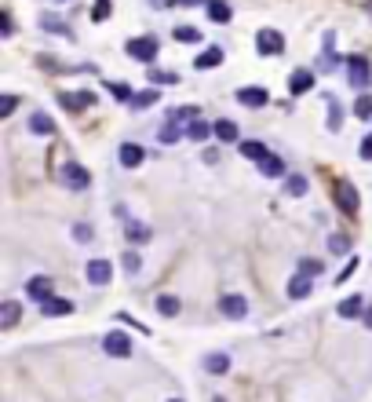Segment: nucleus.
Instances as JSON below:
<instances>
[{
  "label": "nucleus",
  "mask_w": 372,
  "mask_h": 402,
  "mask_svg": "<svg viewBox=\"0 0 372 402\" xmlns=\"http://www.w3.org/2000/svg\"><path fill=\"white\" fill-rule=\"evenodd\" d=\"M325 103H329V132H339V128H343V110H339V103L332 95H325Z\"/></svg>",
  "instance_id": "nucleus-29"
},
{
  "label": "nucleus",
  "mask_w": 372,
  "mask_h": 402,
  "mask_svg": "<svg viewBox=\"0 0 372 402\" xmlns=\"http://www.w3.org/2000/svg\"><path fill=\"white\" fill-rule=\"evenodd\" d=\"M311 88H314V73L311 70H292L288 73V92L292 95H306Z\"/></svg>",
  "instance_id": "nucleus-13"
},
{
  "label": "nucleus",
  "mask_w": 372,
  "mask_h": 402,
  "mask_svg": "<svg viewBox=\"0 0 372 402\" xmlns=\"http://www.w3.org/2000/svg\"><path fill=\"white\" fill-rule=\"evenodd\" d=\"M237 103H241V106L260 110V106H267V103H270V92H267V88H260V85H248V88H241V92H237Z\"/></svg>",
  "instance_id": "nucleus-11"
},
{
  "label": "nucleus",
  "mask_w": 372,
  "mask_h": 402,
  "mask_svg": "<svg viewBox=\"0 0 372 402\" xmlns=\"http://www.w3.org/2000/svg\"><path fill=\"white\" fill-rule=\"evenodd\" d=\"M241 154H245L248 161H263L270 150H267V143H260V139H245V143H241Z\"/></svg>",
  "instance_id": "nucleus-26"
},
{
  "label": "nucleus",
  "mask_w": 372,
  "mask_h": 402,
  "mask_svg": "<svg viewBox=\"0 0 372 402\" xmlns=\"http://www.w3.org/2000/svg\"><path fill=\"white\" fill-rule=\"evenodd\" d=\"M343 62H347V80H350V88L365 92V88L372 85V66H369V59H365V55H350V59H343Z\"/></svg>",
  "instance_id": "nucleus-1"
},
{
  "label": "nucleus",
  "mask_w": 372,
  "mask_h": 402,
  "mask_svg": "<svg viewBox=\"0 0 372 402\" xmlns=\"http://www.w3.org/2000/svg\"><path fill=\"white\" fill-rule=\"evenodd\" d=\"M157 139L161 143H179L183 139V128L175 124V121H165V124H161V132H157Z\"/></svg>",
  "instance_id": "nucleus-31"
},
{
  "label": "nucleus",
  "mask_w": 372,
  "mask_h": 402,
  "mask_svg": "<svg viewBox=\"0 0 372 402\" xmlns=\"http://www.w3.org/2000/svg\"><path fill=\"white\" fill-rule=\"evenodd\" d=\"M29 132H34V136H52L55 132V121L47 117V114H34V117H29Z\"/></svg>",
  "instance_id": "nucleus-25"
},
{
  "label": "nucleus",
  "mask_w": 372,
  "mask_h": 402,
  "mask_svg": "<svg viewBox=\"0 0 372 402\" xmlns=\"http://www.w3.org/2000/svg\"><path fill=\"white\" fill-rule=\"evenodd\" d=\"M255 165H260V172L267 175V180H281V175H285V161L278 154H267L263 161H255Z\"/></svg>",
  "instance_id": "nucleus-15"
},
{
  "label": "nucleus",
  "mask_w": 372,
  "mask_h": 402,
  "mask_svg": "<svg viewBox=\"0 0 372 402\" xmlns=\"http://www.w3.org/2000/svg\"><path fill=\"white\" fill-rule=\"evenodd\" d=\"M117 161H121L124 168H139L142 161H147V147H139V143H121Z\"/></svg>",
  "instance_id": "nucleus-10"
},
{
  "label": "nucleus",
  "mask_w": 372,
  "mask_h": 402,
  "mask_svg": "<svg viewBox=\"0 0 372 402\" xmlns=\"http://www.w3.org/2000/svg\"><path fill=\"white\" fill-rule=\"evenodd\" d=\"M204 8H208V19H212V22H219V26L234 19V8L226 4V0H208Z\"/></svg>",
  "instance_id": "nucleus-19"
},
{
  "label": "nucleus",
  "mask_w": 372,
  "mask_h": 402,
  "mask_svg": "<svg viewBox=\"0 0 372 402\" xmlns=\"http://www.w3.org/2000/svg\"><path fill=\"white\" fill-rule=\"evenodd\" d=\"M73 241H80V245H88V241H95L91 223H73Z\"/></svg>",
  "instance_id": "nucleus-37"
},
{
  "label": "nucleus",
  "mask_w": 372,
  "mask_h": 402,
  "mask_svg": "<svg viewBox=\"0 0 372 402\" xmlns=\"http://www.w3.org/2000/svg\"><path fill=\"white\" fill-rule=\"evenodd\" d=\"M59 180L66 190H88L91 187V172L84 165H77V161H66V165L59 168Z\"/></svg>",
  "instance_id": "nucleus-2"
},
{
  "label": "nucleus",
  "mask_w": 372,
  "mask_h": 402,
  "mask_svg": "<svg viewBox=\"0 0 372 402\" xmlns=\"http://www.w3.org/2000/svg\"><path fill=\"white\" fill-rule=\"evenodd\" d=\"M26 296H29V300H37V303H47V300L55 296V282H52V278H44V275H34V278L26 282Z\"/></svg>",
  "instance_id": "nucleus-6"
},
{
  "label": "nucleus",
  "mask_w": 372,
  "mask_h": 402,
  "mask_svg": "<svg viewBox=\"0 0 372 402\" xmlns=\"http://www.w3.org/2000/svg\"><path fill=\"white\" fill-rule=\"evenodd\" d=\"M311 289H314V278H306L303 271H296V275L288 278V296H292V300H303V296H311Z\"/></svg>",
  "instance_id": "nucleus-14"
},
{
  "label": "nucleus",
  "mask_w": 372,
  "mask_h": 402,
  "mask_svg": "<svg viewBox=\"0 0 372 402\" xmlns=\"http://www.w3.org/2000/svg\"><path fill=\"white\" fill-rule=\"evenodd\" d=\"M362 318H365V329H372V308H365V315H362Z\"/></svg>",
  "instance_id": "nucleus-48"
},
{
  "label": "nucleus",
  "mask_w": 372,
  "mask_h": 402,
  "mask_svg": "<svg viewBox=\"0 0 372 402\" xmlns=\"http://www.w3.org/2000/svg\"><path fill=\"white\" fill-rule=\"evenodd\" d=\"M204 369H208V373H216V377H223L226 369H230V355H223V351H212V355L204 359Z\"/></svg>",
  "instance_id": "nucleus-22"
},
{
  "label": "nucleus",
  "mask_w": 372,
  "mask_h": 402,
  "mask_svg": "<svg viewBox=\"0 0 372 402\" xmlns=\"http://www.w3.org/2000/svg\"><path fill=\"white\" fill-rule=\"evenodd\" d=\"M15 106H19V99H15V95H4V103H0V117H11Z\"/></svg>",
  "instance_id": "nucleus-44"
},
{
  "label": "nucleus",
  "mask_w": 372,
  "mask_h": 402,
  "mask_svg": "<svg viewBox=\"0 0 372 402\" xmlns=\"http://www.w3.org/2000/svg\"><path fill=\"white\" fill-rule=\"evenodd\" d=\"M339 318H358V315H365V300L358 296V293H350L347 300H339Z\"/></svg>",
  "instance_id": "nucleus-17"
},
{
  "label": "nucleus",
  "mask_w": 372,
  "mask_h": 402,
  "mask_svg": "<svg viewBox=\"0 0 372 402\" xmlns=\"http://www.w3.org/2000/svg\"><path fill=\"white\" fill-rule=\"evenodd\" d=\"M255 52L260 55H281L285 52V37L278 29H260V37H255Z\"/></svg>",
  "instance_id": "nucleus-7"
},
{
  "label": "nucleus",
  "mask_w": 372,
  "mask_h": 402,
  "mask_svg": "<svg viewBox=\"0 0 372 402\" xmlns=\"http://www.w3.org/2000/svg\"><path fill=\"white\" fill-rule=\"evenodd\" d=\"M299 271H303L306 278H318L325 267H321V260H314V256H303V260H299Z\"/></svg>",
  "instance_id": "nucleus-35"
},
{
  "label": "nucleus",
  "mask_w": 372,
  "mask_h": 402,
  "mask_svg": "<svg viewBox=\"0 0 372 402\" xmlns=\"http://www.w3.org/2000/svg\"><path fill=\"white\" fill-rule=\"evenodd\" d=\"M219 62H223V48H204V52L198 55V62H193V66H198V70H216L219 66Z\"/></svg>",
  "instance_id": "nucleus-21"
},
{
  "label": "nucleus",
  "mask_w": 372,
  "mask_h": 402,
  "mask_svg": "<svg viewBox=\"0 0 372 402\" xmlns=\"http://www.w3.org/2000/svg\"><path fill=\"white\" fill-rule=\"evenodd\" d=\"M150 80H154V85H179V73H172V70H150Z\"/></svg>",
  "instance_id": "nucleus-38"
},
{
  "label": "nucleus",
  "mask_w": 372,
  "mask_h": 402,
  "mask_svg": "<svg viewBox=\"0 0 372 402\" xmlns=\"http://www.w3.org/2000/svg\"><path fill=\"white\" fill-rule=\"evenodd\" d=\"M237 136H241L237 132V121H226V117L216 121V139L219 143H237Z\"/></svg>",
  "instance_id": "nucleus-23"
},
{
  "label": "nucleus",
  "mask_w": 372,
  "mask_h": 402,
  "mask_svg": "<svg viewBox=\"0 0 372 402\" xmlns=\"http://www.w3.org/2000/svg\"><path fill=\"white\" fill-rule=\"evenodd\" d=\"M19 315H22L19 300H4V303H0V326H4V329H15V326H19Z\"/></svg>",
  "instance_id": "nucleus-18"
},
{
  "label": "nucleus",
  "mask_w": 372,
  "mask_h": 402,
  "mask_svg": "<svg viewBox=\"0 0 372 402\" xmlns=\"http://www.w3.org/2000/svg\"><path fill=\"white\" fill-rule=\"evenodd\" d=\"M212 402H226V399H223V395H219V399H212Z\"/></svg>",
  "instance_id": "nucleus-49"
},
{
  "label": "nucleus",
  "mask_w": 372,
  "mask_h": 402,
  "mask_svg": "<svg viewBox=\"0 0 372 402\" xmlns=\"http://www.w3.org/2000/svg\"><path fill=\"white\" fill-rule=\"evenodd\" d=\"M157 103H161V92H157V88H147V92L132 95V106H135V110H147V106H157Z\"/></svg>",
  "instance_id": "nucleus-27"
},
{
  "label": "nucleus",
  "mask_w": 372,
  "mask_h": 402,
  "mask_svg": "<svg viewBox=\"0 0 372 402\" xmlns=\"http://www.w3.org/2000/svg\"><path fill=\"white\" fill-rule=\"evenodd\" d=\"M40 29H47V34H55V37H73L70 26L62 19H55V15H40Z\"/></svg>",
  "instance_id": "nucleus-24"
},
{
  "label": "nucleus",
  "mask_w": 372,
  "mask_h": 402,
  "mask_svg": "<svg viewBox=\"0 0 372 402\" xmlns=\"http://www.w3.org/2000/svg\"><path fill=\"white\" fill-rule=\"evenodd\" d=\"M103 351L113 355V359H128V355H132V340H128L121 329H113V333L103 336Z\"/></svg>",
  "instance_id": "nucleus-5"
},
{
  "label": "nucleus",
  "mask_w": 372,
  "mask_h": 402,
  "mask_svg": "<svg viewBox=\"0 0 372 402\" xmlns=\"http://www.w3.org/2000/svg\"><path fill=\"white\" fill-rule=\"evenodd\" d=\"M40 311H44L47 318H52V315H70V311H73V303H70V300H55V296H52L47 303H40Z\"/></svg>",
  "instance_id": "nucleus-30"
},
{
  "label": "nucleus",
  "mask_w": 372,
  "mask_h": 402,
  "mask_svg": "<svg viewBox=\"0 0 372 402\" xmlns=\"http://www.w3.org/2000/svg\"><path fill=\"white\" fill-rule=\"evenodd\" d=\"M91 19H95V22L110 19V0H95V11H91Z\"/></svg>",
  "instance_id": "nucleus-43"
},
{
  "label": "nucleus",
  "mask_w": 372,
  "mask_h": 402,
  "mask_svg": "<svg viewBox=\"0 0 372 402\" xmlns=\"http://www.w3.org/2000/svg\"><path fill=\"white\" fill-rule=\"evenodd\" d=\"M193 4H208V0H168V8H193Z\"/></svg>",
  "instance_id": "nucleus-46"
},
{
  "label": "nucleus",
  "mask_w": 372,
  "mask_h": 402,
  "mask_svg": "<svg viewBox=\"0 0 372 402\" xmlns=\"http://www.w3.org/2000/svg\"><path fill=\"white\" fill-rule=\"evenodd\" d=\"M285 194L288 198H303L306 194V190H311V183H306V175H299V172H292V175H285Z\"/></svg>",
  "instance_id": "nucleus-20"
},
{
  "label": "nucleus",
  "mask_w": 372,
  "mask_h": 402,
  "mask_svg": "<svg viewBox=\"0 0 372 402\" xmlns=\"http://www.w3.org/2000/svg\"><path fill=\"white\" fill-rule=\"evenodd\" d=\"M84 278H88V285H110L113 264H110V260H88V264H84Z\"/></svg>",
  "instance_id": "nucleus-9"
},
{
  "label": "nucleus",
  "mask_w": 372,
  "mask_h": 402,
  "mask_svg": "<svg viewBox=\"0 0 372 402\" xmlns=\"http://www.w3.org/2000/svg\"><path fill=\"white\" fill-rule=\"evenodd\" d=\"M219 315H226V318H245L248 315V300L241 296V293H226V296H219Z\"/></svg>",
  "instance_id": "nucleus-8"
},
{
  "label": "nucleus",
  "mask_w": 372,
  "mask_h": 402,
  "mask_svg": "<svg viewBox=\"0 0 372 402\" xmlns=\"http://www.w3.org/2000/svg\"><path fill=\"white\" fill-rule=\"evenodd\" d=\"M354 271H358V260H354V256H350V264H347V267H343V271H339V275H336V282L343 285V282H347V278L354 275Z\"/></svg>",
  "instance_id": "nucleus-45"
},
{
  "label": "nucleus",
  "mask_w": 372,
  "mask_h": 402,
  "mask_svg": "<svg viewBox=\"0 0 372 402\" xmlns=\"http://www.w3.org/2000/svg\"><path fill=\"white\" fill-rule=\"evenodd\" d=\"M186 117H201V110H198V106H175V110H168L165 121H175V124H179V121H186Z\"/></svg>",
  "instance_id": "nucleus-33"
},
{
  "label": "nucleus",
  "mask_w": 372,
  "mask_h": 402,
  "mask_svg": "<svg viewBox=\"0 0 372 402\" xmlns=\"http://www.w3.org/2000/svg\"><path fill=\"white\" fill-rule=\"evenodd\" d=\"M175 41H183V44H198L201 34H198L193 26H179V29H175Z\"/></svg>",
  "instance_id": "nucleus-39"
},
{
  "label": "nucleus",
  "mask_w": 372,
  "mask_h": 402,
  "mask_svg": "<svg viewBox=\"0 0 372 402\" xmlns=\"http://www.w3.org/2000/svg\"><path fill=\"white\" fill-rule=\"evenodd\" d=\"M369 15H372V0H369Z\"/></svg>",
  "instance_id": "nucleus-50"
},
{
  "label": "nucleus",
  "mask_w": 372,
  "mask_h": 402,
  "mask_svg": "<svg viewBox=\"0 0 372 402\" xmlns=\"http://www.w3.org/2000/svg\"><path fill=\"white\" fill-rule=\"evenodd\" d=\"M339 66V59H336V37L332 34H325V62H321V70H336Z\"/></svg>",
  "instance_id": "nucleus-32"
},
{
  "label": "nucleus",
  "mask_w": 372,
  "mask_h": 402,
  "mask_svg": "<svg viewBox=\"0 0 372 402\" xmlns=\"http://www.w3.org/2000/svg\"><path fill=\"white\" fill-rule=\"evenodd\" d=\"M354 114H358L362 121H372V99H369V95H362V99L354 103Z\"/></svg>",
  "instance_id": "nucleus-40"
},
{
  "label": "nucleus",
  "mask_w": 372,
  "mask_h": 402,
  "mask_svg": "<svg viewBox=\"0 0 372 402\" xmlns=\"http://www.w3.org/2000/svg\"><path fill=\"white\" fill-rule=\"evenodd\" d=\"M362 157H365V161H372V132L362 139Z\"/></svg>",
  "instance_id": "nucleus-47"
},
{
  "label": "nucleus",
  "mask_w": 372,
  "mask_h": 402,
  "mask_svg": "<svg viewBox=\"0 0 372 402\" xmlns=\"http://www.w3.org/2000/svg\"><path fill=\"white\" fill-rule=\"evenodd\" d=\"M124 52L132 55L135 62H142V66H150V62H157V37H132L124 44Z\"/></svg>",
  "instance_id": "nucleus-3"
},
{
  "label": "nucleus",
  "mask_w": 372,
  "mask_h": 402,
  "mask_svg": "<svg viewBox=\"0 0 372 402\" xmlns=\"http://www.w3.org/2000/svg\"><path fill=\"white\" fill-rule=\"evenodd\" d=\"M193 143H204L208 136H216V124H208V121H193L190 124V132H186Z\"/></svg>",
  "instance_id": "nucleus-28"
},
{
  "label": "nucleus",
  "mask_w": 372,
  "mask_h": 402,
  "mask_svg": "<svg viewBox=\"0 0 372 402\" xmlns=\"http://www.w3.org/2000/svg\"><path fill=\"white\" fill-rule=\"evenodd\" d=\"M329 249H332V252H350V238H347V234H332V238H329Z\"/></svg>",
  "instance_id": "nucleus-42"
},
{
  "label": "nucleus",
  "mask_w": 372,
  "mask_h": 402,
  "mask_svg": "<svg viewBox=\"0 0 372 402\" xmlns=\"http://www.w3.org/2000/svg\"><path fill=\"white\" fill-rule=\"evenodd\" d=\"M124 238L132 241V245H147V241L154 238V231H150L142 220H128V223H124Z\"/></svg>",
  "instance_id": "nucleus-12"
},
{
  "label": "nucleus",
  "mask_w": 372,
  "mask_h": 402,
  "mask_svg": "<svg viewBox=\"0 0 372 402\" xmlns=\"http://www.w3.org/2000/svg\"><path fill=\"white\" fill-rule=\"evenodd\" d=\"M336 205H339V213H347V216H354L362 208V198H358V190H354L350 180H339L336 183Z\"/></svg>",
  "instance_id": "nucleus-4"
},
{
  "label": "nucleus",
  "mask_w": 372,
  "mask_h": 402,
  "mask_svg": "<svg viewBox=\"0 0 372 402\" xmlns=\"http://www.w3.org/2000/svg\"><path fill=\"white\" fill-rule=\"evenodd\" d=\"M106 88L113 92V99H121V103H132V88H128L124 80H110Z\"/></svg>",
  "instance_id": "nucleus-36"
},
{
  "label": "nucleus",
  "mask_w": 372,
  "mask_h": 402,
  "mask_svg": "<svg viewBox=\"0 0 372 402\" xmlns=\"http://www.w3.org/2000/svg\"><path fill=\"white\" fill-rule=\"evenodd\" d=\"M62 103H66L70 110H80V106H91L95 95L91 92H80V95H62Z\"/></svg>",
  "instance_id": "nucleus-34"
},
{
  "label": "nucleus",
  "mask_w": 372,
  "mask_h": 402,
  "mask_svg": "<svg viewBox=\"0 0 372 402\" xmlns=\"http://www.w3.org/2000/svg\"><path fill=\"white\" fill-rule=\"evenodd\" d=\"M172 402H183V399H172Z\"/></svg>",
  "instance_id": "nucleus-51"
},
{
  "label": "nucleus",
  "mask_w": 372,
  "mask_h": 402,
  "mask_svg": "<svg viewBox=\"0 0 372 402\" xmlns=\"http://www.w3.org/2000/svg\"><path fill=\"white\" fill-rule=\"evenodd\" d=\"M124 271H128V275H139V271H142V260H139V252L132 249V252H124Z\"/></svg>",
  "instance_id": "nucleus-41"
},
{
  "label": "nucleus",
  "mask_w": 372,
  "mask_h": 402,
  "mask_svg": "<svg viewBox=\"0 0 372 402\" xmlns=\"http://www.w3.org/2000/svg\"><path fill=\"white\" fill-rule=\"evenodd\" d=\"M179 311H183V300L179 296H172V293H161L157 296V315L161 318H175Z\"/></svg>",
  "instance_id": "nucleus-16"
}]
</instances>
